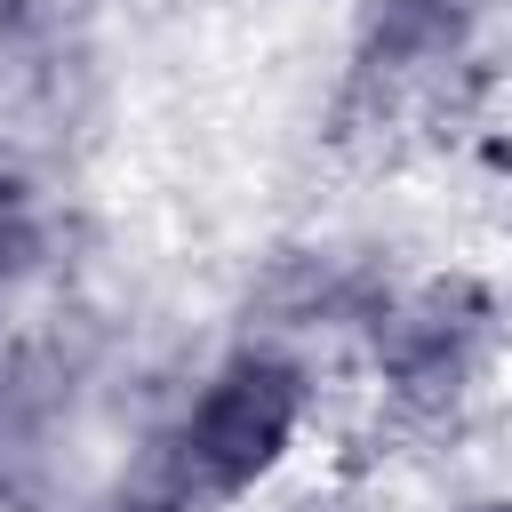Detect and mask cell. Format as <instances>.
<instances>
[{
    "mask_svg": "<svg viewBox=\"0 0 512 512\" xmlns=\"http://www.w3.org/2000/svg\"><path fill=\"white\" fill-rule=\"evenodd\" d=\"M296 416V376L280 360H240L184 424V456L208 488H240L256 480V464H272L280 432Z\"/></svg>",
    "mask_w": 512,
    "mask_h": 512,
    "instance_id": "6da1fadb",
    "label": "cell"
}]
</instances>
